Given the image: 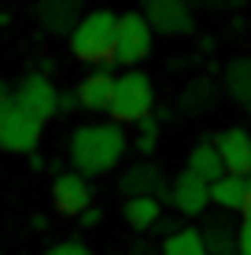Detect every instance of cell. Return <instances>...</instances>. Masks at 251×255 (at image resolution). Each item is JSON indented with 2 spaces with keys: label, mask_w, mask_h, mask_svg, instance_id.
<instances>
[{
  "label": "cell",
  "mask_w": 251,
  "mask_h": 255,
  "mask_svg": "<svg viewBox=\"0 0 251 255\" xmlns=\"http://www.w3.org/2000/svg\"><path fill=\"white\" fill-rule=\"evenodd\" d=\"M129 148V137L118 122H85L71 133V163L78 174L85 178H96V174H107L122 163Z\"/></svg>",
  "instance_id": "obj_1"
},
{
  "label": "cell",
  "mask_w": 251,
  "mask_h": 255,
  "mask_svg": "<svg viewBox=\"0 0 251 255\" xmlns=\"http://www.w3.org/2000/svg\"><path fill=\"white\" fill-rule=\"evenodd\" d=\"M115 37H118V15L107 7H92L85 11V19L74 26L71 52L82 63H115Z\"/></svg>",
  "instance_id": "obj_2"
},
{
  "label": "cell",
  "mask_w": 251,
  "mask_h": 255,
  "mask_svg": "<svg viewBox=\"0 0 251 255\" xmlns=\"http://www.w3.org/2000/svg\"><path fill=\"white\" fill-rule=\"evenodd\" d=\"M107 115L118 126H141L144 119L155 115V85L144 70H126L115 78V96H111Z\"/></svg>",
  "instance_id": "obj_3"
},
{
  "label": "cell",
  "mask_w": 251,
  "mask_h": 255,
  "mask_svg": "<svg viewBox=\"0 0 251 255\" xmlns=\"http://www.w3.org/2000/svg\"><path fill=\"white\" fill-rule=\"evenodd\" d=\"M155 45V30L148 26L144 11H126L118 15V37H115V63L118 67H137L152 56Z\"/></svg>",
  "instance_id": "obj_4"
},
{
  "label": "cell",
  "mask_w": 251,
  "mask_h": 255,
  "mask_svg": "<svg viewBox=\"0 0 251 255\" xmlns=\"http://www.w3.org/2000/svg\"><path fill=\"white\" fill-rule=\"evenodd\" d=\"M41 129H45V119L22 111L19 104L7 108L4 122H0V152L7 155H33L41 144Z\"/></svg>",
  "instance_id": "obj_5"
},
{
  "label": "cell",
  "mask_w": 251,
  "mask_h": 255,
  "mask_svg": "<svg viewBox=\"0 0 251 255\" xmlns=\"http://www.w3.org/2000/svg\"><path fill=\"white\" fill-rule=\"evenodd\" d=\"M11 104H19L22 111H30V115L37 119H52L59 111V89L52 85L48 74H41V70H33V74H26L19 85H15L11 93Z\"/></svg>",
  "instance_id": "obj_6"
},
{
  "label": "cell",
  "mask_w": 251,
  "mask_h": 255,
  "mask_svg": "<svg viewBox=\"0 0 251 255\" xmlns=\"http://www.w3.org/2000/svg\"><path fill=\"white\" fill-rule=\"evenodd\" d=\"M52 204L59 215H85L96 204V192H92L89 178L78 170H63L52 178Z\"/></svg>",
  "instance_id": "obj_7"
},
{
  "label": "cell",
  "mask_w": 251,
  "mask_h": 255,
  "mask_svg": "<svg viewBox=\"0 0 251 255\" xmlns=\"http://www.w3.org/2000/svg\"><path fill=\"white\" fill-rule=\"evenodd\" d=\"M141 11L159 37L192 33V7L185 0H141Z\"/></svg>",
  "instance_id": "obj_8"
},
{
  "label": "cell",
  "mask_w": 251,
  "mask_h": 255,
  "mask_svg": "<svg viewBox=\"0 0 251 255\" xmlns=\"http://www.w3.org/2000/svg\"><path fill=\"white\" fill-rule=\"evenodd\" d=\"M33 19L52 37H71L74 26L85 19V0H37Z\"/></svg>",
  "instance_id": "obj_9"
},
{
  "label": "cell",
  "mask_w": 251,
  "mask_h": 255,
  "mask_svg": "<svg viewBox=\"0 0 251 255\" xmlns=\"http://www.w3.org/2000/svg\"><path fill=\"white\" fill-rule=\"evenodd\" d=\"M170 204H174L177 215L196 218V215H203V211L211 207V185H207L203 178H196V174L181 170L177 178L170 181Z\"/></svg>",
  "instance_id": "obj_10"
},
{
  "label": "cell",
  "mask_w": 251,
  "mask_h": 255,
  "mask_svg": "<svg viewBox=\"0 0 251 255\" xmlns=\"http://www.w3.org/2000/svg\"><path fill=\"white\" fill-rule=\"evenodd\" d=\"M118 189L126 192V200H133V196H155V200L170 196L167 174H163L152 159H141V163H133V166H129L122 178H118Z\"/></svg>",
  "instance_id": "obj_11"
},
{
  "label": "cell",
  "mask_w": 251,
  "mask_h": 255,
  "mask_svg": "<svg viewBox=\"0 0 251 255\" xmlns=\"http://www.w3.org/2000/svg\"><path fill=\"white\" fill-rule=\"evenodd\" d=\"M214 148H218V155H222L226 174H244V178H251V133L244 126H226L214 137Z\"/></svg>",
  "instance_id": "obj_12"
},
{
  "label": "cell",
  "mask_w": 251,
  "mask_h": 255,
  "mask_svg": "<svg viewBox=\"0 0 251 255\" xmlns=\"http://www.w3.org/2000/svg\"><path fill=\"white\" fill-rule=\"evenodd\" d=\"M218 82H211V78H188L185 85H181L177 93V111L188 119H200V115H211L214 108H218Z\"/></svg>",
  "instance_id": "obj_13"
},
{
  "label": "cell",
  "mask_w": 251,
  "mask_h": 255,
  "mask_svg": "<svg viewBox=\"0 0 251 255\" xmlns=\"http://www.w3.org/2000/svg\"><path fill=\"white\" fill-rule=\"evenodd\" d=\"M203 233V244L211 255H237V237H240V226L233 222V215H226V211H214V215L203 218L200 226Z\"/></svg>",
  "instance_id": "obj_14"
},
{
  "label": "cell",
  "mask_w": 251,
  "mask_h": 255,
  "mask_svg": "<svg viewBox=\"0 0 251 255\" xmlns=\"http://www.w3.org/2000/svg\"><path fill=\"white\" fill-rule=\"evenodd\" d=\"M74 93H78V100H82V108L107 111L111 96H115V74H107V70H92V74L82 78V85H78Z\"/></svg>",
  "instance_id": "obj_15"
},
{
  "label": "cell",
  "mask_w": 251,
  "mask_h": 255,
  "mask_svg": "<svg viewBox=\"0 0 251 255\" xmlns=\"http://www.w3.org/2000/svg\"><path fill=\"white\" fill-rule=\"evenodd\" d=\"M244 200H248V178L244 174H222L218 181L211 185V204L218 211H244Z\"/></svg>",
  "instance_id": "obj_16"
},
{
  "label": "cell",
  "mask_w": 251,
  "mask_h": 255,
  "mask_svg": "<svg viewBox=\"0 0 251 255\" xmlns=\"http://www.w3.org/2000/svg\"><path fill=\"white\" fill-rule=\"evenodd\" d=\"M122 218H126L129 230L148 233V230H155V226L163 222V200H155V196H133V200H126V204H122Z\"/></svg>",
  "instance_id": "obj_17"
},
{
  "label": "cell",
  "mask_w": 251,
  "mask_h": 255,
  "mask_svg": "<svg viewBox=\"0 0 251 255\" xmlns=\"http://www.w3.org/2000/svg\"><path fill=\"white\" fill-rule=\"evenodd\" d=\"M188 174H196V178H203L207 185H214V181L226 174V166H222V155L218 148H214V140H200V144L188 152Z\"/></svg>",
  "instance_id": "obj_18"
},
{
  "label": "cell",
  "mask_w": 251,
  "mask_h": 255,
  "mask_svg": "<svg viewBox=\"0 0 251 255\" xmlns=\"http://www.w3.org/2000/svg\"><path fill=\"white\" fill-rule=\"evenodd\" d=\"M226 96H233V104L251 111V56H240L226 67Z\"/></svg>",
  "instance_id": "obj_19"
},
{
  "label": "cell",
  "mask_w": 251,
  "mask_h": 255,
  "mask_svg": "<svg viewBox=\"0 0 251 255\" xmlns=\"http://www.w3.org/2000/svg\"><path fill=\"white\" fill-rule=\"evenodd\" d=\"M159 255H211L203 244V233L196 226H181V230L167 233L159 244Z\"/></svg>",
  "instance_id": "obj_20"
},
{
  "label": "cell",
  "mask_w": 251,
  "mask_h": 255,
  "mask_svg": "<svg viewBox=\"0 0 251 255\" xmlns=\"http://www.w3.org/2000/svg\"><path fill=\"white\" fill-rule=\"evenodd\" d=\"M155 144H159V119H144L141 126H137V140H133V148L141 155H152L155 152Z\"/></svg>",
  "instance_id": "obj_21"
},
{
  "label": "cell",
  "mask_w": 251,
  "mask_h": 255,
  "mask_svg": "<svg viewBox=\"0 0 251 255\" xmlns=\"http://www.w3.org/2000/svg\"><path fill=\"white\" fill-rule=\"evenodd\" d=\"M45 255H96V252H92L85 241H59V244H52Z\"/></svg>",
  "instance_id": "obj_22"
},
{
  "label": "cell",
  "mask_w": 251,
  "mask_h": 255,
  "mask_svg": "<svg viewBox=\"0 0 251 255\" xmlns=\"http://www.w3.org/2000/svg\"><path fill=\"white\" fill-rule=\"evenodd\" d=\"M237 255H251V222H240V237H237Z\"/></svg>",
  "instance_id": "obj_23"
},
{
  "label": "cell",
  "mask_w": 251,
  "mask_h": 255,
  "mask_svg": "<svg viewBox=\"0 0 251 255\" xmlns=\"http://www.w3.org/2000/svg\"><path fill=\"white\" fill-rule=\"evenodd\" d=\"M74 108H82V100H78V93H59V111H74Z\"/></svg>",
  "instance_id": "obj_24"
},
{
  "label": "cell",
  "mask_w": 251,
  "mask_h": 255,
  "mask_svg": "<svg viewBox=\"0 0 251 255\" xmlns=\"http://www.w3.org/2000/svg\"><path fill=\"white\" fill-rule=\"evenodd\" d=\"M7 108H11V89H7V85H0V122H4Z\"/></svg>",
  "instance_id": "obj_25"
},
{
  "label": "cell",
  "mask_w": 251,
  "mask_h": 255,
  "mask_svg": "<svg viewBox=\"0 0 251 255\" xmlns=\"http://www.w3.org/2000/svg\"><path fill=\"white\" fill-rule=\"evenodd\" d=\"M129 255H159V248H152V244H133V248H129Z\"/></svg>",
  "instance_id": "obj_26"
},
{
  "label": "cell",
  "mask_w": 251,
  "mask_h": 255,
  "mask_svg": "<svg viewBox=\"0 0 251 255\" xmlns=\"http://www.w3.org/2000/svg\"><path fill=\"white\" fill-rule=\"evenodd\" d=\"M100 222V211L96 207H92V211H85V215H82V226H96Z\"/></svg>",
  "instance_id": "obj_27"
},
{
  "label": "cell",
  "mask_w": 251,
  "mask_h": 255,
  "mask_svg": "<svg viewBox=\"0 0 251 255\" xmlns=\"http://www.w3.org/2000/svg\"><path fill=\"white\" fill-rule=\"evenodd\" d=\"M188 7H222V0H185Z\"/></svg>",
  "instance_id": "obj_28"
},
{
  "label": "cell",
  "mask_w": 251,
  "mask_h": 255,
  "mask_svg": "<svg viewBox=\"0 0 251 255\" xmlns=\"http://www.w3.org/2000/svg\"><path fill=\"white\" fill-rule=\"evenodd\" d=\"M240 215H244V222H251V178H248V200H244V211H240Z\"/></svg>",
  "instance_id": "obj_29"
}]
</instances>
